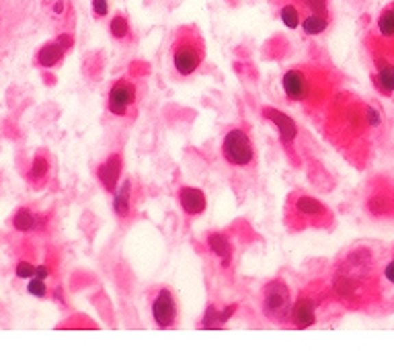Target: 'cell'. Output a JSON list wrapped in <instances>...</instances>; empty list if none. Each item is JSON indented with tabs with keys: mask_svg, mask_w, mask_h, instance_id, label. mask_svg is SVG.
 Instances as JSON below:
<instances>
[{
	"mask_svg": "<svg viewBox=\"0 0 394 351\" xmlns=\"http://www.w3.org/2000/svg\"><path fill=\"white\" fill-rule=\"evenodd\" d=\"M372 255L370 251H354L345 257L343 265L333 278V292L343 302L358 300L360 292L366 288L372 276Z\"/></svg>",
	"mask_w": 394,
	"mask_h": 351,
	"instance_id": "6da1fadb",
	"label": "cell"
},
{
	"mask_svg": "<svg viewBox=\"0 0 394 351\" xmlns=\"http://www.w3.org/2000/svg\"><path fill=\"white\" fill-rule=\"evenodd\" d=\"M284 93L290 101L298 103H321L327 95L329 86L325 82V74L312 68H290L282 78Z\"/></svg>",
	"mask_w": 394,
	"mask_h": 351,
	"instance_id": "7a4b0ae2",
	"label": "cell"
},
{
	"mask_svg": "<svg viewBox=\"0 0 394 351\" xmlns=\"http://www.w3.org/2000/svg\"><path fill=\"white\" fill-rule=\"evenodd\" d=\"M204 56H206V49H204V41H201L199 33H195L193 29H183L173 43L175 70L181 76H189L201 66Z\"/></svg>",
	"mask_w": 394,
	"mask_h": 351,
	"instance_id": "3957f363",
	"label": "cell"
},
{
	"mask_svg": "<svg viewBox=\"0 0 394 351\" xmlns=\"http://www.w3.org/2000/svg\"><path fill=\"white\" fill-rule=\"evenodd\" d=\"M292 296L284 280H271L263 290V313L273 323H286L292 317Z\"/></svg>",
	"mask_w": 394,
	"mask_h": 351,
	"instance_id": "277c9868",
	"label": "cell"
},
{
	"mask_svg": "<svg viewBox=\"0 0 394 351\" xmlns=\"http://www.w3.org/2000/svg\"><path fill=\"white\" fill-rule=\"evenodd\" d=\"M222 154L224 158L234 165V167H247L253 162L255 158V150H253V144H251V138L245 130H230L224 138V144H222Z\"/></svg>",
	"mask_w": 394,
	"mask_h": 351,
	"instance_id": "5b68a950",
	"label": "cell"
},
{
	"mask_svg": "<svg viewBox=\"0 0 394 351\" xmlns=\"http://www.w3.org/2000/svg\"><path fill=\"white\" fill-rule=\"evenodd\" d=\"M290 208L294 210L296 218L306 220L308 224H327V222H331V212L317 197L296 195V199H294V204H290Z\"/></svg>",
	"mask_w": 394,
	"mask_h": 351,
	"instance_id": "8992f818",
	"label": "cell"
},
{
	"mask_svg": "<svg viewBox=\"0 0 394 351\" xmlns=\"http://www.w3.org/2000/svg\"><path fill=\"white\" fill-rule=\"evenodd\" d=\"M136 99V86L134 82L130 80H117L111 90H109V99H107V105H109V111L113 115H125L130 105L134 103Z\"/></svg>",
	"mask_w": 394,
	"mask_h": 351,
	"instance_id": "52a82bcc",
	"label": "cell"
},
{
	"mask_svg": "<svg viewBox=\"0 0 394 351\" xmlns=\"http://www.w3.org/2000/svg\"><path fill=\"white\" fill-rule=\"evenodd\" d=\"M152 317L158 325V329H169L175 325L177 319V302L173 298V294L164 288L156 294V298L152 300Z\"/></svg>",
	"mask_w": 394,
	"mask_h": 351,
	"instance_id": "ba28073f",
	"label": "cell"
},
{
	"mask_svg": "<svg viewBox=\"0 0 394 351\" xmlns=\"http://www.w3.org/2000/svg\"><path fill=\"white\" fill-rule=\"evenodd\" d=\"M319 298L312 294H302L298 302L292 306V323L296 329H308L317 323V308H319Z\"/></svg>",
	"mask_w": 394,
	"mask_h": 351,
	"instance_id": "9c48e42d",
	"label": "cell"
},
{
	"mask_svg": "<svg viewBox=\"0 0 394 351\" xmlns=\"http://www.w3.org/2000/svg\"><path fill=\"white\" fill-rule=\"evenodd\" d=\"M261 113L280 130V136H282V142H284V146H292V142L296 140V136H298V128H296V123H294V119L292 117H288L284 111H280V109H273V107H263L261 109Z\"/></svg>",
	"mask_w": 394,
	"mask_h": 351,
	"instance_id": "30bf717a",
	"label": "cell"
},
{
	"mask_svg": "<svg viewBox=\"0 0 394 351\" xmlns=\"http://www.w3.org/2000/svg\"><path fill=\"white\" fill-rule=\"evenodd\" d=\"M368 212L376 218H389L394 214V189L393 187H376L368 197Z\"/></svg>",
	"mask_w": 394,
	"mask_h": 351,
	"instance_id": "8fae6325",
	"label": "cell"
},
{
	"mask_svg": "<svg viewBox=\"0 0 394 351\" xmlns=\"http://www.w3.org/2000/svg\"><path fill=\"white\" fill-rule=\"evenodd\" d=\"M119 175H121V156H119V154H111V156L97 169V177H99V181L103 183V187H105L109 193H115Z\"/></svg>",
	"mask_w": 394,
	"mask_h": 351,
	"instance_id": "7c38bea8",
	"label": "cell"
},
{
	"mask_svg": "<svg viewBox=\"0 0 394 351\" xmlns=\"http://www.w3.org/2000/svg\"><path fill=\"white\" fill-rule=\"evenodd\" d=\"M179 204L189 216H197L206 210V195L195 187H181L179 189Z\"/></svg>",
	"mask_w": 394,
	"mask_h": 351,
	"instance_id": "4fadbf2b",
	"label": "cell"
},
{
	"mask_svg": "<svg viewBox=\"0 0 394 351\" xmlns=\"http://www.w3.org/2000/svg\"><path fill=\"white\" fill-rule=\"evenodd\" d=\"M208 247L210 251L222 259V265L224 267H230V261H232V247L228 243V239L224 234H218V232H212L208 234Z\"/></svg>",
	"mask_w": 394,
	"mask_h": 351,
	"instance_id": "5bb4252c",
	"label": "cell"
},
{
	"mask_svg": "<svg viewBox=\"0 0 394 351\" xmlns=\"http://www.w3.org/2000/svg\"><path fill=\"white\" fill-rule=\"evenodd\" d=\"M236 306H226L224 311H218L216 306H208L206 315H204V321H201V327L204 329H220L228 323V319L234 315Z\"/></svg>",
	"mask_w": 394,
	"mask_h": 351,
	"instance_id": "9a60e30c",
	"label": "cell"
},
{
	"mask_svg": "<svg viewBox=\"0 0 394 351\" xmlns=\"http://www.w3.org/2000/svg\"><path fill=\"white\" fill-rule=\"evenodd\" d=\"M27 179L29 183H33L35 187H41L45 185V181L49 179V160L43 156V154H37L29 167V173H27Z\"/></svg>",
	"mask_w": 394,
	"mask_h": 351,
	"instance_id": "2e32d148",
	"label": "cell"
},
{
	"mask_svg": "<svg viewBox=\"0 0 394 351\" xmlns=\"http://www.w3.org/2000/svg\"><path fill=\"white\" fill-rule=\"evenodd\" d=\"M113 212L119 218H127L132 212V181H123V185L117 189L115 199H113Z\"/></svg>",
	"mask_w": 394,
	"mask_h": 351,
	"instance_id": "e0dca14e",
	"label": "cell"
},
{
	"mask_svg": "<svg viewBox=\"0 0 394 351\" xmlns=\"http://www.w3.org/2000/svg\"><path fill=\"white\" fill-rule=\"evenodd\" d=\"M64 53H66V49H64L58 41L45 43V45L37 51V64H39L41 68H51V66H56V64L62 60Z\"/></svg>",
	"mask_w": 394,
	"mask_h": 351,
	"instance_id": "ac0fdd59",
	"label": "cell"
},
{
	"mask_svg": "<svg viewBox=\"0 0 394 351\" xmlns=\"http://www.w3.org/2000/svg\"><path fill=\"white\" fill-rule=\"evenodd\" d=\"M12 224H14V228L21 230V232H31V230H37V228L43 224V220H41V216L33 214L31 210L21 208V210H16Z\"/></svg>",
	"mask_w": 394,
	"mask_h": 351,
	"instance_id": "d6986e66",
	"label": "cell"
},
{
	"mask_svg": "<svg viewBox=\"0 0 394 351\" xmlns=\"http://www.w3.org/2000/svg\"><path fill=\"white\" fill-rule=\"evenodd\" d=\"M378 64V78H376V84L380 86V90L384 95H393L394 93V64L386 62V60H376Z\"/></svg>",
	"mask_w": 394,
	"mask_h": 351,
	"instance_id": "ffe728a7",
	"label": "cell"
},
{
	"mask_svg": "<svg viewBox=\"0 0 394 351\" xmlns=\"http://www.w3.org/2000/svg\"><path fill=\"white\" fill-rule=\"evenodd\" d=\"M306 35H321L323 31H327L329 27V16L327 14H319V12H308L306 16H302V25Z\"/></svg>",
	"mask_w": 394,
	"mask_h": 351,
	"instance_id": "44dd1931",
	"label": "cell"
},
{
	"mask_svg": "<svg viewBox=\"0 0 394 351\" xmlns=\"http://www.w3.org/2000/svg\"><path fill=\"white\" fill-rule=\"evenodd\" d=\"M280 19L288 29H298L302 25V14L296 2H286L280 8Z\"/></svg>",
	"mask_w": 394,
	"mask_h": 351,
	"instance_id": "7402d4cb",
	"label": "cell"
},
{
	"mask_svg": "<svg viewBox=\"0 0 394 351\" xmlns=\"http://www.w3.org/2000/svg\"><path fill=\"white\" fill-rule=\"evenodd\" d=\"M378 33L384 37V39H389V41H394V14L391 8H386V10H382V14L378 16Z\"/></svg>",
	"mask_w": 394,
	"mask_h": 351,
	"instance_id": "603a6c76",
	"label": "cell"
},
{
	"mask_svg": "<svg viewBox=\"0 0 394 351\" xmlns=\"http://www.w3.org/2000/svg\"><path fill=\"white\" fill-rule=\"evenodd\" d=\"M109 31H111V35H113L115 39H125V37L130 35V23H127V19L121 16V14L113 16V19H111V25H109Z\"/></svg>",
	"mask_w": 394,
	"mask_h": 351,
	"instance_id": "cb8c5ba5",
	"label": "cell"
},
{
	"mask_svg": "<svg viewBox=\"0 0 394 351\" xmlns=\"http://www.w3.org/2000/svg\"><path fill=\"white\" fill-rule=\"evenodd\" d=\"M27 292L35 298H45L47 296V286H45V280H39V278H31L29 284H27Z\"/></svg>",
	"mask_w": 394,
	"mask_h": 351,
	"instance_id": "d4e9b609",
	"label": "cell"
},
{
	"mask_svg": "<svg viewBox=\"0 0 394 351\" xmlns=\"http://www.w3.org/2000/svg\"><path fill=\"white\" fill-rule=\"evenodd\" d=\"M300 4L308 8V12H319V14L329 12V0H300Z\"/></svg>",
	"mask_w": 394,
	"mask_h": 351,
	"instance_id": "484cf974",
	"label": "cell"
},
{
	"mask_svg": "<svg viewBox=\"0 0 394 351\" xmlns=\"http://www.w3.org/2000/svg\"><path fill=\"white\" fill-rule=\"evenodd\" d=\"M14 274H16V278H21V280H31V278L35 276V265H33L31 261H19Z\"/></svg>",
	"mask_w": 394,
	"mask_h": 351,
	"instance_id": "4316f807",
	"label": "cell"
},
{
	"mask_svg": "<svg viewBox=\"0 0 394 351\" xmlns=\"http://www.w3.org/2000/svg\"><path fill=\"white\" fill-rule=\"evenodd\" d=\"M368 123H370V128H378L382 123V115L372 105H368Z\"/></svg>",
	"mask_w": 394,
	"mask_h": 351,
	"instance_id": "83f0119b",
	"label": "cell"
},
{
	"mask_svg": "<svg viewBox=\"0 0 394 351\" xmlns=\"http://www.w3.org/2000/svg\"><path fill=\"white\" fill-rule=\"evenodd\" d=\"M107 10H109L107 0H93V12H95V16H105Z\"/></svg>",
	"mask_w": 394,
	"mask_h": 351,
	"instance_id": "f1b7e54d",
	"label": "cell"
},
{
	"mask_svg": "<svg viewBox=\"0 0 394 351\" xmlns=\"http://www.w3.org/2000/svg\"><path fill=\"white\" fill-rule=\"evenodd\" d=\"M49 276H51V267H49V265H37V267H35V278L47 280Z\"/></svg>",
	"mask_w": 394,
	"mask_h": 351,
	"instance_id": "f546056e",
	"label": "cell"
},
{
	"mask_svg": "<svg viewBox=\"0 0 394 351\" xmlns=\"http://www.w3.org/2000/svg\"><path fill=\"white\" fill-rule=\"evenodd\" d=\"M56 41H58V43H60V45H62L64 49H70V47H72V43H74V41H72V35H70V33H62V35H60V37H58Z\"/></svg>",
	"mask_w": 394,
	"mask_h": 351,
	"instance_id": "4dcf8cb0",
	"label": "cell"
},
{
	"mask_svg": "<svg viewBox=\"0 0 394 351\" xmlns=\"http://www.w3.org/2000/svg\"><path fill=\"white\" fill-rule=\"evenodd\" d=\"M384 278H386V282L394 286V259L384 267Z\"/></svg>",
	"mask_w": 394,
	"mask_h": 351,
	"instance_id": "1f68e13d",
	"label": "cell"
},
{
	"mask_svg": "<svg viewBox=\"0 0 394 351\" xmlns=\"http://www.w3.org/2000/svg\"><path fill=\"white\" fill-rule=\"evenodd\" d=\"M64 10V2H56V6H53V12H62Z\"/></svg>",
	"mask_w": 394,
	"mask_h": 351,
	"instance_id": "d6a6232c",
	"label": "cell"
},
{
	"mask_svg": "<svg viewBox=\"0 0 394 351\" xmlns=\"http://www.w3.org/2000/svg\"><path fill=\"white\" fill-rule=\"evenodd\" d=\"M389 8H391V10H393V14H394V4H391V6H389Z\"/></svg>",
	"mask_w": 394,
	"mask_h": 351,
	"instance_id": "836d02e7",
	"label": "cell"
}]
</instances>
